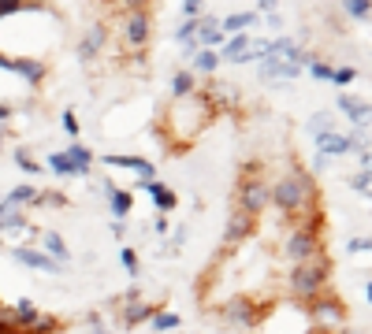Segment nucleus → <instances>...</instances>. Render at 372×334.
<instances>
[{
  "label": "nucleus",
  "mask_w": 372,
  "mask_h": 334,
  "mask_svg": "<svg viewBox=\"0 0 372 334\" xmlns=\"http://www.w3.org/2000/svg\"><path fill=\"white\" fill-rule=\"evenodd\" d=\"M253 23H257V11H235L220 23V30H250Z\"/></svg>",
  "instance_id": "23"
},
{
  "label": "nucleus",
  "mask_w": 372,
  "mask_h": 334,
  "mask_svg": "<svg viewBox=\"0 0 372 334\" xmlns=\"http://www.w3.org/2000/svg\"><path fill=\"white\" fill-rule=\"evenodd\" d=\"M309 130L317 134V138H320V134H328V130H331V115H324V112H317V115H313V119H309Z\"/></svg>",
  "instance_id": "33"
},
{
  "label": "nucleus",
  "mask_w": 372,
  "mask_h": 334,
  "mask_svg": "<svg viewBox=\"0 0 372 334\" xmlns=\"http://www.w3.org/2000/svg\"><path fill=\"white\" fill-rule=\"evenodd\" d=\"M4 334H26V330H19V327H11V330H4Z\"/></svg>",
  "instance_id": "45"
},
{
  "label": "nucleus",
  "mask_w": 372,
  "mask_h": 334,
  "mask_svg": "<svg viewBox=\"0 0 372 334\" xmlns=\"http://www.w3.org/2000/svg\"><path fill=\"white\" fill-rule=\"evenodd\" d=\"M0 230H19V234H34V227L26 223V215L19 208H11L8 200H0Z\"/></svg>",
  "instance_id": "13"
},
{
  "label": "nucleus",
  "mask_w": 372,
  "mask_h": 334,
  "mask_svg": "<svg viewBox=\"0 0 372 334\" xmlns=\"http://www.w3.org/2000/svg\"><path fill=\"white\" fill-rule=\"evenodd\" d=\"M298 71H302L298 63H287V60H280V56L261 60V75H265V78H294Z\"/></svg>",
  "instance_id": "15"
},
{
  "label": "nucleus",
  "mask_w": 372,
  "mask_h": 334,
  "mask_svg": "<svg viewBox=\"0 0 372 334\" xmlns=\"http://www.w3.org/2000/svg\"><path fill=\"white\" fill-rule=\"evenodd\" d=\"M101 45H105V26H93V30L86 33V38H83V45H78V56L90 60V56L101 53Z\"/></svg>",
  "instance_id": "20"
},
{
  "label": "nucleus",
  "mask_w": 372,
  "mask_h": 334,
  "mask_svg": "<svg viewBox=\"0 0 372 334\" xmlns=\"http://www.w3.org/2000/svg\"><path fill=\"white\" fill-rule=\"evenodd\" d=\"M48 167H53L56 175H83V171H78V167L68 160V153H53V156H48Z\"/></svg>",
  "instance_id": "28"
},
{
  "label": "nucleus",
  "mask_w": 372,
  "mask_h": 334,
  "mask_svg": "<svg viewBox=\"0 0 372 334\" xmlns=\"http://www.w3.org/2000/svg\"><path fill=\"white\" fill-rule=\"evenodd\" d=\"M183 15H186V23H193V19L201 15V4H198V0H186V4H183Z\"/></svg>",
  "instance_id": "40"
},
{
  "label": "nucleus",
  "mask_w": 372,
  "mask_h": 334,
  "mask_svg": "<svg viewBox=\"0 0 372 334\" xmlns=\"http://www.w3.org/2000/svg\"><path fill=\"white\" fill-rule=\"evenodd\" d=\"M15 163L23 167V171H30V175H38V163H34V156H26V153H15Z\"/></svg>",
  "instance_id": "38"
},
{
  "label": "nucleus",
  "mask_w": 372,
  "mask_h": 334,
  "mask_svg": "<svg viewBox=\"0 0 372 334\" xmlns=\"http://www.w3.org/2000/svg\"><path fill=\"white\" fill-rule=\"evenodd\" d=\"M11 257L19 260V264H26V267H34V271H48V275H56V271H60V264H56V260H48L45 253H38V249H30V245H19Z\"/></svg>",
  "instance_id": "9"
},
{
  "label": "nucleus",
  "mask_w": 372,
  "mask_h": 334,
  "mask_svg": "<svg viewBox=\"0 0 372 334\" xmlns=\"http://www.w3.org/2000/svg\"><path fill=\"white\" fill-rule=\"evenodd\" d=\"M257 171H261V163H246V178L238 182V212H246L250 220H257L272 200L268 197V182Z\"/></svg>",
  "instance_id": "3"
},
{
  "label": "nucleus",
  "mask_w": 372,
  "mask_h": 334,
  "mask_svg": "<svg viewBox=\"0 0 372 334\" xmlns=\"http://www.w3.org/2000/svg\"><path fill=\"white\" fill-rule=\"evenodd\" d=\"M250 230H253V220L246 212H231V220H228V230H223V253H231V249L242 242V238H250Z\"/></svg>",
  "instance_id": "8"
},
{
  "label": "nucleus",
  "mask_w": 372,
  "mask_h": 334,
  "mask_svg": "<svg viewBox=\"0 0 372 334\" xmlns=\"http://www.w3.org/2000/svg\"><path fill=\"white\" fill-rule=\"evenodd\" d=\"M119 260H123V267H127V271H138V257H134V249H119Z\"/></svg>",
  "instance_id": "36"
},
{
  "label": "nucleus",
  "mask_w": 372,
  "mask_h": 334,
  "mask_svg": "<svg viewBox=\"0 0 372 334\" xmlns=\"http://www.w3.org/2000/svg\"><path fill=\"white\" fill-rule=\"evenodd\" d=\"M171 90H175V97H179V100L190 97V93H193V75H190V71H179V75L171 78Z\"/></svg>",
  "instance_id": "29"
},
{
  "label": "nucleus",
  "mask_w": 372,
  "mask_h": 334,
  "mask_svg": "<svg viewBox=\"0 0 372 334\" xmlns=\"http://www.w3.org/2000/svg\"><path fill=\"white\" fill-rule=\"evenodd\" d=\"M328 279H331V257H317V260L298 264L294 271H290V290L305 301H313V297H320Z\"/></svg>",
  "instance_id": "2"
},
{
  "label": "nucleus",
  "mask_w": 372,
  "mask_h": 334,
  "mask_svg": "<svg viewBox=\"0 0 372 334\" xmlns=\"http://www.w3.org/2000/svg\"><path fill=\"white\" fill-rule=\"evenodd\" d=\"M142 190L156 200V208H160V212H171V208H175V193H171V190H164L160 182H142Z\"/></svg>",
  "instance_id": "18"
},
{
  "label": "nucleus",
  "mask_w": 372,
  "mask_h": 334,
  "mask_svg": "<svg viewBox=\"0 0 372 334\" xmlns=\"http://www.w3.org/2000/svg\"><path fill=\"white\" fill-rule=\"evenodd\" d=\"M309 71H313L320 82H331V67H328V63H320V60H309Z\"/></svg>",
  "instance_id": "35"
},
{
  "label": "nucleus",
  "mask_w": 372,
  "mask_h": 334,
  "mask_svg": "<svg viewBox=\"0 0 372 334\" xmlns=\"http://www.w3.org/2000/svg\"><path fill=\"white\" fill-rule=\"evenodd\" d=\"M368 182H372V178H368V171H361V175H354V178H350V186L358 190V193H368Z\"/></svg>",
  "instance_id": "39"
},
{
  "label": "nucleus",
  "mask_w": 372,
  "mask_h": 334,
  "mask_svg": "<svg viewBox=\"0 0 372 334\" xmlns=\"http://www.w3.org/2000/svg\"><path fill=\"white\" fill-rule=\"evenodd\" d=\"M108 167H131V171L142 175V182H153L156 178V167L149 160H142V156H105Z\"/></svg>",
  "instance_id": "11"
},
{
  "label": "nucleus",
  "mask_w": 372,
  "mask_h": 334,
  "mask_svg": "<svg viewBox=\"0 0 372 334\" xmlns=\"http://www.w3.org/2000/svg\"><path fill=\"white\" fill-rule=\"evenodd\" d=\"M346 11L354 15V19H365V15H368V0H354V4H346Z\"/></svg>",
  "instance_id": "37"
},
{
  "label": "nucleus",
  "mask_w": 372,
  "mask_h": 334,
  "mask_svg": "<svg viewBox=\"0 0 372 334\" xmlns=\"http://www.w3.org/2000/svg\"><path fill=\"white\" fill-rule=\"evenodd\" d=\"M339 108H343V112L350 115V119L365 130V123H368V104H365V100H354V97H346V93H343V97H339Z\"/></svg>",
  "instance_id": "17"
},
{
  "label": "nucleus",
  "mask_w": 372,
  "mask_h": 334,
  "mask_svg": "<svg viewBox=\"0 0 372 334\" xmlns=\"http://www.w3.org/2000/svg\"><path fill=\"white\" fill-rule=\"evenodd\" d=\"M0 119H11V108L8 104H0Z\"/></svg>",
  "instance_id": "44"
},
{
  "label": "nucleus",
  "mask_w": 372,
  "mask_h": 334,
  "mask_svg": "<svg viewBox=\"0 0 372 334\" xmlns=\"http://www.w3.org/2000/svg\"><path fill=\"white\" fill-rule=\"evenodd\" d=\"M358 78V67H331V82L335 86H346V82Z\"/></svg>",
  "instance_id": "32"
},
{
  "label": "nucleus",
  "mask_w": 372,
  "mask_h": 334,
  "mask_svg": "<svg viewBox=\"0 0 372 334\" xmlns=\"http://www.w3.org/2000/svg\"><path fill=\"white\" fill-rule=\"evenodd\" d=\"M250 48V33H238V38H231L228 45H223V60H231V63H238L242 60V53Z\"/></svg>",
  "instance_id": "24"
},
{
  "label": "nucleus",
  "mask_w": 372,
  "mask_h": 334,
  "mask_svg": "<svg viewBox=\"0 0 372 334\" xmlns=\"http://www.w3.org/2000/svg\"><path fill=\"white\" fill-rule=\"evenodd\" d=\"M45 257L48 260H56V264H68L71 260V253H68V245H63V238H60V234H45Z\"/></svg>",
  "instance_id": "19"
},
{
  "label": "nucleus",
  "mask_w": 372,
  "mask_h": 334,
  "mask_svg": "<svg viewBox=\"0 0 372 334\" xmlns=\"http://www.w3.org/2000/svg\"><path fill=\"white\" fill-rule=\"evenodd\" d=\"M268 197L276 200V205H280L287 215H294V212H302V208L317 205V186H313V178L305 175V171H294V175L280 178L276 186L268 190Z\"/></svg>",
  "instance_id": "1"
},
{
  "label": "nucleus",
  "mask_w": 372,
  "mask_h": 334,
  "mask_svg": "<svg viewBox=\"0 0 372 334\" xmlns=\"http://www.w3.org/2000/svg\"><path fill=\"white\" fill-rule=\"evenodd\" d=\"M193 38L208 48V45H220L223 41V30H220V23L213 19V15H205V19H198V26H193Z\"/></svg>",
  "instance_id": "14"
},
{
  "label": "nucleus",
  "mask_w": 372,
  "mask_h": 334,
  "mask_svg": "<svg viewBox=\"0 0 372 334\" xmlns=\"http://www.w3.org/2000/svg\"><path fill=\"white\" fill-rule=\"evenodd\" d=\"M350 253H368V238H354L350 242Z\"/></svg>",
  "instance_id": "43"
},
{
  "label": "nucleus",
  "mask_w": 372,
  "mask_h": 334,
  "mask_svg": "<svg viewBox=\"0 0 372 334\" xmlns=\"http://www.w3.org/2000/svg\"><path fill=\"white\" fill-rule=\"evenodd\" d=\"M60 330V320H53V316H38L34 327H30L26 334H56Z\"/></svg>",
  "instance_id": "31"
},
{
  "label": "nucleus",
  "mask_w": 372,
  "mask_h": 334,
  "mask_svg": "<svg viewBox=\"0 0 372 334\" xmlns=\"http://www.w3.org/2000/svg\"><path fill=\"white\" fill-rule=\"evenodd\" d=\"M63 130H68V134H78V119H75V112H63Z\"/></svg>",
  "instance_id": "41"
},
{
  "label": "nucleus",
  "mask_w": 372,
  "mask_h": 334,
  "mask_svg": "<svg viewBox=\"0 0 372 334\" xmlns=\"http://www.w3.org/2000/svg\"><path fill=\"white\" fill-rule=\"evenodd\" d=\"M38 205H48V208H63L68 205V197L56 193V190H48V193H38Z\"/></svg>",
  "instance_id": "34"
},
{
  "label": "nucleus",
  "mask_w": 372,
  "mask_h": 334,
  "mask_svg": "<svg viewBox=\"0 0 372 334\" xmlns=\"http://www.w3.org/2000/svg\"><path fill=\"white\" fill-rule=\"evenodd\" d=\"M223 316H228L231 323H238V327H257V308H253V301H246V297H235V301H228V308H223Z\"/></svg>",
  "instance_id": "10"
},
{
  "label": "nucleus",
  "mask_w": 372,
  "mask_h": 334,
  "mask_svg": "<svg viewBox=\"0 0 372 334\" xmlns=\"http://www.w3.org/2000/svg\"><path fill=\"white\" fill-rule=\"evenodd\" d=\"M108 197H112V212H116V220L123 223L127 215H131V205H134V197L127 193V190H108Z\"/></svg>",
  "instance_id": "22"
},
{
  "label": "nucleus",
  "mask_w": 372,
  "mask_h": 334,
  "mask_svg": "<svg viewBox=\"0 0 372 334\" xmlns=\"http://www.w3.org/2000/svg\"><path fill=\"white\" fill-rule=\"evenodd\" d=\"M123 323L127 327H138L142 320H153V316L160 312V305H149V301H138V290H131L127 293V301H123Z\"/></svg>",
  "instance_id": "7"
},
{
  "label": "nucleus",
  "mask_w": 372,
  "mask_h": 334,
  "mask_svg": "<svg viewBox=\"0 0 372 334\" xmlns=\"http://www.w3.org/2000/svg\"><path fill=\"white\" fill-rule=\"evenodd\" d=\"M179 327V316L175 312H156L153 316V334H164V330H175Z\"/></svg>",
  "instance_id": "30"
},
{
  "label": "nucleus",
  "mask_w": 372,
  "mask_h": 334,
  "mask_svg": "<svg viewBox=\"0 0 372 334\" xmlns=\"http://www.w3.org/2000/svg\"><path fill=\"white\" fill-rule=\"evenodd\" d=\"M216 63H220V56L213 53V48H198V53H193V67H198V71H205V75H213Z\"/></svg>",
  "instance_id": "27"
},
{
  "label": "nucleus",
  "mask_w": 372,
  "mask_h": 334,
  "mask_svg": "<svg viewBox=\"0 0 372 334\" xmlns=\"http://www.w3.org/2000/svg\"><path fill=\"white\" fill-rule=\"evenodd\" d=\"M317 145H320V153H328V156H346V153H354V141L346 138V134H335V130L320 134Z\"/></svg>",
  "instance_id": "12"
},
{
  "label": "nucleus",
  "mask_w": 372,
  "mask_h": 334,
  "mask_svg": "<svg viewBox=\"0 0 372 334\" xmlns=\"http://www.w3.org/2000/svg\"><path fill=\"white\" fill-rule=\"evenodd\" d=\"M4 200H8L11 208H19V205H34V200H38V190H34V186H15Z\"/></svg>",
  "instance_id": "26"
},
{
  "label": "nucleus",
  "mask_w": 372,
  "mask_h": 334,
  "mask_svg": "<svg viewBox=\"0 0 372 334\" xmlns=\"http://www.w3.org/2000/svg\"><path fill=\"white\" fill-rule=\"evenodd\" d=\"M11 71L23 75V78H30L38 86V82L45 78V63H38V60H11Z\"/></svg>",
  "instance_id": "21"
},
{
  "label": "nucleus",
  "mask_w": 372,
  "mask_h": 334,
  "mask_svg": "<svg viewBox=\"0 0 372 334\" xmlns=\"http://www.w3.org/2000/svg\"><path fill=\"white\" fill-rule=\"evenodd\" d=\"M0 134H4V126H0Z\"/></svg>",
  "instance_id": "47"
},
{
  "label": "nucleus",
  "mask_w": 372,
  "mask_h": 334,
  "mask_svg": "<svg viewBox=\"0 0 372 334\" xmlns=\"http://www.w3.org/2000/svg\"><path fill=\"white\" fill-rule=\"evenodd\" d=\"M63 153H68V160H71V163H75V167H78V171H83V175L90 171V163H93V153H90L86 145H71V149H63Z\"/></svg>",
  "instance_id": "25"
},
{
  "label": "nucleus",
  "mask_w": 372,
  "mask_h": 334,
  "mask_svg": "<svg viewBox=\"0 0 372 334\" xmlns=\"http://www.w3.org/2000/svg\"><path fill=\"white\" fill-rule=\"evenodd\" d=\"M90 334H108V330H90Z\"/></svg>",
  "instance_id": "46"
},
{
  "label": "nucleus",
  "mask_w": 372,
  "mask_h": 334,
  "mask_svg": "<svg viewBox=\"0 0 372 334\" xmlns=\"http://www.w3.org/2000/svg\"><path fill=\"white\" fill-rule=\"evenodd\" d=\"M309 316L320 327H328V330L346 323V308H343V301H335V297H313L309 301Z\"/></svg>",
  "instance_id": "5"
},
{
  "label": "nucleus",
  "mask_w": 372,
  "mask_h": 334,
  "mask_svg": "<svg viewBox=\"0 0 372 334\" xmlns=\"http://www.w3.org/2000/svg\"><path fill=\"white\" fill-rule=\"evenodd\" d=\"M23 4H19V0H0V15H15V11H19Z\"/></svg>",
  "instance_id": "42"
},
{
  "label": "nucleus",
  "mask_w": 372,
  "mask_h": 334,
  "mask_svg": "<svg viewBox=\"0 0 372 334\" xmlns=\"http://www.w3.org/2000/svg\"><path fill=\"white\" fill-rule=\"evenodd\" d=\"M38 305H34V301H19V305H15L11 308V323L15 327H19V330H30V327H34V320H38Z\"/></svg>",
  "instance_id": "16"
},
{
  "label": "nucleus",
  "mask_w": 372,
  "mask_h": 334,
  "mask_svg": "<svg viewBox=\"0 0 372 334\" xmlns=\"http://www.w3.org/2000/svg\"><path fill=\"white\" fill-rule=\"evenodd\" d=\"M287 257H294L298 264H309V260H317V257H324V249H320V238H317V234L294 230V234L287 238Z\"/></svg>",
  "instance_id": "6"
},
{
  "label": "nucleus",
  "mask_w": 372,
  "mask_h": 334,
  "mask_svg": "<svg viewBox=\"0 0 372 334\" xmlns=\"http://www.w3.org/2000/svg\"><path fill=\"white\" fill-rule=\"evenodd\" d=\"M123 41L131 45V48H142L145 41H149V8H142V4H131V8H127Z\"/></svg>",
  "instance_id": "4"
}]
</instances>
